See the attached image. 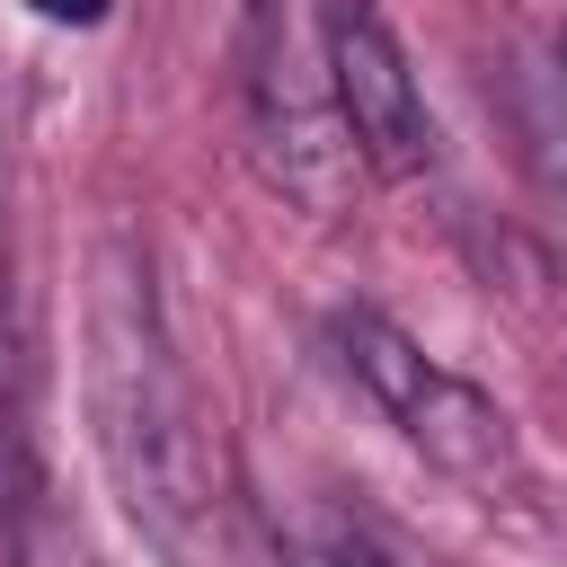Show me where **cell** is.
<instances>
[{
    "instance_id": "6da1fadb",
    "label": "cell",
    "mask_w": 567,
    "mask_h": 567,
    "mask_svg": "<svg viewBox=\"0 0 567 567\" xmlns=\"http://www.w3.org/2000/svg\"><path fill=\"white\" fill-rule=\"evenodd\" d=\"M80 372H89V434H97V461H106L133 532L168 567H195L204 558V523H213V461H204L186 363L168 346L151 248L133 230L97 239V266H89V363Z\"/></svg>"
},
{
    "instance_id": "7a4b0ae2",
    "label": "cell",
    "mask_w": 567,
    "mask_h": 567,
    "mask_svg": "<svg viewBox=\"0 0 567 567\" xmlns=\"http://www.w3.org/2000/svg\"><path fill=\"white\" fill-rule=\"evenodd\" d=\"M239 71H248V151H257L266 186L292 195L301 213H346L363 151H354V124L337 106L319 0H248Z\"/></svg>"
},
{
    "instance_id": "3957f363",
    "label": "cell",
    "mask_w": 567,
    "mask_h": 567,
    "mask_svg": "<svg viewBox=\"0 0 567 567\" xmlns=\"http://www.w3.org/2000/svg\"><path fill=\"white\" fill-rule=\"evenodd\" d=\"M328 337H337V363L381 399V416L434 461V470H452V478H496L505 461H514V434H505V408L487 399V390H470L461 372H443L408 328H390L381 310H337L328 319Z\"/></svg>"
},
{
    "instance_id": "277c9868",
    "label": "cell",
    "mask_w": 567,
    "mask_h": 567,
    "mask_svg": "<svg viewBox=\"0 0 567 567\" xmlns=\"http://www.w3.org/2000/svg\"><path fill=\"white\" fill-rule=\"evenodd\" d=\"M328 62H337V106L354 124L363 168L416 177L434 159V124H425V97H416V71H408L399 35L372 9H337L328 18Z\"/></svg>"
},
{
    "instance_id": "5b68a950",
    "label": "cell",
    "mask_w": 567,
    "mask_h": 567,
    "mask_svg": "<svg viewBox=\"0 0 567 567\" xmlns=\"http://www.w3.org/2000/svg\"><path fill=\"white\" fill-rule=\"evenodd\" d=\"M18 567H97V549H89V532H80L62 505H27V523H18Z\"/></svg>"
},
{
    "instance_id": "8992f818",
    "label": "cell",
    "mask_w": 567,
    "mask_h": 567,
    "mask_svg": "<svg viewBox=\"0 0 567 567\" xmlns=\"http://www.w3.org/2000/svg\"><path fill=\"white\" fill-rule=\"evenodd\" d=\"M35 18H53V27H97L106 0H35Z\"/></svg>"
},
{
    "instance_id": "52a82bcc",
    "label": "cell",
    "mask_w": 567,
    "mask_h": 567,
    "mask_svg": "<svg viewBox=\"0 0 567 567\" xmlns=\"http://www.w3.org/2000/svg\"><path fill=\"white\" fill-rule=\"evenodd\" d=\"M354 567H363V558H354Z\"/></svg>"
}]
</instances>
